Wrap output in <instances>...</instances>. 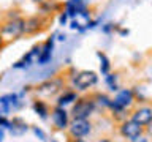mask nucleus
<instances>
[{
    "label": "nucleus",
    "instance_id": "1",
    "mask_svg": "<svg viewBox=\"0 0 152 142\" xmlns=\"http://www.w3.org/2000/svg\"><path fill=\"white\" fill-rule=\"evenodd\" d=\"M24 35V19H8L0 25V36H2L3 43H10L18 40L19 36Z\"/></svg>",
    "mask_w": 152,
    "mask_h": 142
},
{
    "label": "nucleus",
    "instance_id": "2",
    "mask_svg": "<svg viewBox=\"0 0 152 142\" xmlns=\"http://www.w3.org/2000/svg\"><path fill=\"white\" fill-rule=\"evenodd\" d=\"M97 82H98V76L94 71H79L73 76V87L76 90L92 88Z\"/></svg>",
    "mask_w": 152,
    "mask_h": 142
},
{
    "label": "nucleus",
    "instance_id": "3",
    "mask_svg": "<svg viewBox=\"0 0 152 142\" xmlns=\"http://www.w3.org/2000/svg\"><path fill=\"white\" fill-rule=\"evenodd\" d=\"M135 101V96H133V92L130 88H124L121 92H117L114 101L109 103V107L116 112H122L124 109H127L130 104Z\"/></svg>",
    "mask_w": 152,
    "mask_h": 142
},
{
    "label": "nucleus",
    "instance_id": "4",
    "mask_svg": "<svg viewBox=\"0 0 152 142\" xmlns=\"http://www.w3.org/2000/svg\"><path fill=\"white\" fill-rule=\"evenodd\" d=\"M62 87H64V80L59 79V78H54V79L41 82L37 87V93L40 95V96H54L56 93H59L62 90Z\"/></svg>",
    "mask_w": 152,
    "mask_h": 142
},
{
    "label": "nucleus",
    "instance_id": "5",
    "mask_svg": "<svg viewBox=\"0 0 152 142\" xmlns=\"http://www.w3.org/2000/svg\"><path fill=\"white\" fill-rule=\"evenodd\" d=\"M95 109V103L92 99H76V104L73 106V118H89Z\"/></svg>",
    "mask_w": 152,
    "mask_h": 142
},
{
    "label": "nucleus",
    "instance_id": "6",
    "mask_svg": "<svg viewBox=\"0 0 152 142\" xmlns=\"http://www.w3.org/2000/svg\"><path fill=\"white\" fill-rule=\"evenodd\" d=\"M90 21H92V16H90L89 9L78 11L73 17L70 19V28L71 30H76V32H86Z\"/></svg>",
    "mask_w": 152,
    "mask_h": 142
},
{
    "label": "nucleus",
    "instance_id": "7",
    "mask_svg": "<svg viewBox=\"0 0 152 142\" xmlns=\"http://www.w3.org/2000/svg\"><path fill=\"white\" fill-rule=\"evenodd\" d=\"M54 41H56V33L48 38V40L40 46V57H38L37 63L38 65H48L52 60V52H54Z\"/></svg>",
    "mask_w": 152,
    "mask_h": 142
},
{
    "label": "nucleus",
    "instance_id": "8",
    "mask_svg": "<svg viewBox=\"0 0 152 142\" xmlns=\"http://www.w3.org/2000/svg\"><path fill=\"white\" fill-rule=\"evenodd\" d=\"M68 126L73 137H84L92 130V125H90V122H87V118H73V122Z\"/></svg>",
    "mask_w": 152,
    "mask_h": 142
},
{
    "label": "nucleus",
    "instance_id": "9",
    "mask_svg": "<svg viewBox=\"0 0 152 142\" xmlns=\"http://www.w3.org/2000/svg\"><path fill=\"white\" fill-rule=\"evenodd\" d=\"M142 128L144 126H141V125H138L136 122H133V120H127V122H124L122 123V126H121V133H122V136L124 137H127V139H135V137L138 136H141L142 134Z\"/></svg>",
    "mask_w": 152,
    "mask_h": 142
},
{
    "label": "nucleus",
    "instance_id": "10",
    "mask_svg": "<svg viewBox=\"0 0 152 142\" xmlns=\"http://www.w3.org/2000/svg\"><path fill=\"white\" fill-rule=\"evenodd\" d=\"M43 27H45V19L40 16L24 19V33L26 35H35V33L41 32Z\"/></svg>",
    "mask_w": 152,
    "mask_h": 142
},
{
    "label": "nucleus",
    "instance_id": "11",
    "mask_svg": "<svg viewBox=\"0 0 152 142\" xmlns=\"http://www.w3.org/2000/svg\"><path fill=\"white\" fill-rule=\"evenodd\" d=\"M89 0H66L64 3V11L68 14V17L71 19L78 11H83V9H87Z\"/></svg>",
    "mask_w": 152,
    "mask_h": 142
},
{
    "label": "nucleus",
    "instance_id": "12",
    "mask_svg": "<svg viewBox=\"0 0 152 142\" xmlns=\"http://www.w3.org/2000/svg\"><path fill=\"white\" fill-rule=\"evenodd\" d=\"M132 120L136 122L138 125H141V126H147L152 120V109L151 107L136 109V111L133 112V115H132Z\"/></svg>",
    "mask_w": 152,
    "mask_h": 142
},
{
    "label": "nucleus",
    "instance_id": "13",
    "mask_svg": "<svg viewBox=\"0 0 152 142\" xmlns=\"http://www.w3.org/2000/svg\"><path fill=\"white\" fill-rule=\"evenodd\" d=\"M52 122H54V126L57 130H65L68 126V114L65 112L64 107L57 106L52 111Z\"/></svg>",
    "mask_w": 152,
    "mask_h": 142
},
{
    "label": "nucleus",
    "instance_id": "14",
    "mask_svg": "<svg viewBox=\"0 0 152 142\" xmlns=\"http://www.w3.org/2000/svg\"><path fill=\"white\" fill-rule=\"evenodd\" d=\"M133 92V96H136L140 101H147L151 98V88L147 84H141V85H136Z\"/></svg>",
    "mask_w": 152,
    "mask_h": 142
},
{
    "label": "nucleus",
    "instance_id": "15",
    "mask_svg": "<svg viewBox=\"0 0 152 142\" xmlns=\"http://www.w3.org/2000/svg\"><path fill=\"white\" fill-rule=\"evenodd\" d=\"M18 99H19V96H18L16 93H8V95H5V96L0 98V106L3 107V112H8L10 106L16 104Z\"/></svg>",
    "mask_w": 152,
    "mask_h": 142
},
{
    "label": "nucleus",
    "instance_id": "16",
    "mask_svg": "<svg viewBox=\"0 0 152 142\" xmlns=\"http://www.w3.org/2000/svg\"><path fill=\"white\" fill-rule=\"evenodd\" d=\"M97 57L100 59V71H102V74H108L109 70H111V62H109L108 55L102 51H97Z\"/></svg>",
    "mask_w": 152,
    "mask_h": 142
},
{
    "label": "nucleus",
    "instance_id": "17",
    "mask_svg": "<svg viewBox=\"0 0 152 142\" xmlns=\"http://www.w3.org/2000/svg\"><path fill=\"white\" fill-rule=\"evenodd\" d=\"M10 130H11L13 134H22V133L27 131V125L24 123L22 120H19V118H14L13 123H10Z\"/></svg>",
    "mask_w": 152,
    "mask_h": 142
},
{
    "label": "nucleus",
    "instance_id": "18",
    "mask_svg": "<svg viewBox=\"0 0 152 142\" xmlns=\"http://www.w3.org/2000/svg\"><path fill=\"white\" fill-rule=\"evenodd\" d=\"M76 99H78V95H76V92H71V90H68V92H65V93L59 98V106L64 107V106H66V104L76 101Z\"/></svg>",
    "mask_w": 152,
    "mask_h": 142
},
{
    "label": "nucleus",
    "instance_id": "19",
    "mask_svg": "<svg viewBox=\"0 0 152 142\" xmlns=\"http://www.w3.org/2000/svg\"><path fill=\"white\" fill-rule=\"evenodd\" d=\"M33 109H35L37 114H40V117L45 120V118H48V107L43 104L41 101H37L35 104H33Z\"/></svg>",
    "mask_w": 152,
    "mask_h": 142
},
{
    "label": "nucleus",
    "instance_id": "20",
    "mask_svg": "<svg viewBox=\"0 0 152 142\" xmlns=\"http://www.w3.org/2000/svg\"><path fill=\"white\" fill-rule=\"evenodd\" d=\"M104 76H106L104 79H106V84L109 85V88H111L113 92H116V90H117V82H116V80H117V74L108 73V74H104Z\"/></svg>",
    "mask_w": 152,
    "mask_h": 142
},
{
    "label": "nucleus",
    "instance_id": "21",
    "mask_svg": "<svg viewBox=\"0 0 152 142\" xmlns=\"http://www.w3.org/2000/svg\"><path fill=\"white\" fill-rule=\"evenodd\" d=\"M68 14H66L65 11H64V9H62V11H60V14H59V24H60V25L62 27H64V25H66V22H68Z\"/></svg>",
    "mask_w": 152,
    "mask_h": 142
},
{
    "label": "nucleus",
    "instance_id": "22",
    "mask_svg": "<svg viewBox=\"0 0 152 142\" xmlns=\"http://www.w3.org/2000/svg\"><path fill=\"white\" fill-rule=\"evenodd\" d=\"M97 99L100 103H103V106H109V103H111V99H108L104 95H97Z\"/></svg>",
    "mask_w": 152,
    "mask_h": 142
},
{
    "label": "nucleus",
    "instance_id": "23",
    "mask_svg": "<svg viewBox=\"0 0 152 142\" xmlns=\"http://www.w3.org/2000/svg\"><path fill=\"white\" fill-rule=\"evenodd\" d=\"M114 30V24H104V25L102 27V32L103 33H109Z\"/></svg>",
    "mask_w": 152,
    "mask_h": 142
},
{
    "label": "nucleus",
    "instance_id": "24",
    "mask_svg": "<svg viewBox=\"0 0 152 142\" xmlns=\"http://www.w3.org/2000/svg\"><path fill=\"white\" fill-rule=\"evenodd\" d=\"M18 17H21V16H19V11H18V9H13V11H10L8 19H18Z\"/></svg>",
    "mask_w": 152,
    "mask_h": 142
},
{
    "label": "nucleus",
    "instance_id": "25",
    "mask_svg": "<svg viewBox=\"0 0 152 142\" xmlns=\"http://www.w3.org/2000/svg\"><path fill=\"white\" fill-rule=\"evenodd\" d=\"M132 142H149V141H147V137L146 136H138V137H135V139H132Z\"/></svg>",
    "mask_w": 152,
    "mask_h": 142
},
{
    "label": "nucleus",
    "instance_id": "26",
    "mask_svg": "<svg viewBox=\"0 0 152 142\" xmlns=\"http://www.w3.org/2000/svg\"><path fill=\"white\" fill-rule=\"evenodd\" d=\"M33 131H35V134H37L38 137H40L41 141H45V133H43L41 130H38V128H35V130H33Z\"/></svg>",
    "mask_w": 152,
    "mask_h": 142
},
{
    "label": "nucleus",
    "instance_id": "27",
    "mask_svg": "<svg viewBox=\"0 0 152 142\" xmlns=\"http://www.w3.org/2000/svg\"><path fill=\"white\" fill-rule=\"evenodd\" d=\"M0 125H2L3 128H10V122L7 120V118H3V117H0Z\"/></svg>",
    "mask_w": 152,
    "mask_h": 142
},
{
    "label": "nucleus",
    "instance_id": "28",
    "mask_svg": "<svg viewBox=\"0 0 152 142\" xmlns=\"http://www.w3.org/2000/svg\"><path fill=\"white\" fill-rule=\"evenodd\" d=\"M56 36H57V40H59V41H65L66 40V36L64 35V33H56Z\"/></svg>",
    "mask_w": 152,
    "mask_h": 142
},
{
    "label": "nucleus",
    "instance_id": "29",
    "mask_svg": "<svg viewBox=\"0 0 152 142\" xmlns=\"http://www.w3.org/2000/svg\"><path fill=\"white\" fill-rule=\"evenodd\" d=\"M119 33H121L122 36H125V35H128V30H125V28H119Z\"/></svg>",
    "mask_w": 152,
    "mask_h": 142
},
{
    "label": "nucleus",
    "instance_id": "30",
    "mask_svg": "<svg viewBox=\"0 0 152 142\" xmlns=\"http://www.w3.org/2000/svg\"><path fill=\"white\" fill-rule=\"evenodd\" d=\"M32 2H33V3H37V5H41L43 2H45V0H32Z\"/></svg>",
    "mask_w": 152,
    "mask_h": 142
},
{
    "label": "nucleus",
    "instance_id": "31",
    "mask_svg": "<svg viewBox=\"0 0 152 142\" xmlns=\"http://www.w3.org/2000/svg\"><path fill=\"white\" fill-rule=\"evenodd\" d=\"M5 44V43H3V40H2V36H0V49H2V46Z\"/></svg>",
    "mask_w": 152,
    "mask_h": 142
},
{
    "label": "nucleus",
    "instance_id": "32",
    "mask_svg": "<svg viewBox=\"0 0 152 142\" xmlns=\"http://www.w3.org/2000/svg\"><path fill=\"white\" fill-rule=\"evenodd\" d=\"M2 139H3V131L0 130V142H2Z\"/></svg>",
    "mask_w": 152,
    "mask_h": 142
},
{
    "label": "nucleus",
    "instance_id": "33",
    "mask_svg": "<svg viewBox=\"0 0 152 142\" xmlns=\"http://www.w3.org/2000/svg\"><path fill=\"white\" fill-rule=\"evenodd\" d=\"M98 142H111V141H108V139H102V141H98Z\"/></svg>",
    "mask_w": 152,
    "mask_h": 142
}]
</instances>
